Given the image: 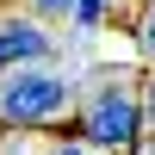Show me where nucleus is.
Wrapping results in <instances>:
<instances>
[{"label":"nucleus","instance_id":"obj_1","mask_svg":"<svg viewBox=\"0 0 155 155\" xmlns=\"http://www.w3.org/2000/svg\"><path fill=\"white\" fill-rule=\"evenodd\" d=\"M68 137L99 155H143L149 143V118H143V87H137V74H93V87L81 93V106H74L68 118Z\"/></svg>","mask_w":155,"mask_h":155},{"label":"nucleus","instance_id":"obj_2","mask_svg":"<svg viewBox=\"0 0 155 155\" xmlns=\"http://www.w3.org/2000/svg\"><path fill=\"white\" fill-rule=\"evenodd\" d=\"M74 118V81L44 68H12L0 74V130H50Z\"/></svg>","mask_w":155,"mask_h":155},{"label":"nucleus","instance_id":"obj_3","mask_svg":"<svg viewBox=\"0 0 155 155\" xmlns=\"http://www.w3.org/2000/svg\"><path fill=\"white\" fill-rule=\"evenodd\" d=\"M50 50H56L50 25H37L31 12H19V6H0V74H12V68H44Z\"/></svg>","mask_w":155,"mask_h":155},{"label":"nucleus","instance_id":"obj_4","mask_svg":"<svg viewBox=\"0 0 155 155\" xmlns=\"http://www.w3.org/2000/svg\"><path fill=\"white\" fill-rule=\"evenodd\" d=\"M25 12L37 25H56V19H74V0H25Z\"/></svg>","mask_w":155,"mask_h":155},{"label":"nucleus","instance_id":"obj_5","mask_svg":"<svg viewBox=\"0 0 155 155\" xmlns=\"http://www.w3.org/2000/svg\"><path fill=\"white\" fill-rule=\"evenodd\" d=\"M106 12H112V0H74V25H81V31H99Z\"/></svg>","mask_w":155,"mask_h":155},{"label":"nucleus","instance_id":"obj_6","mask_svg":"<svg viewBox=\"0 0 155 155\" xmlns=\"http://www.w3.org/2000/svg\"><path fill=\"white\" fill-rule=\"evenodd\" d=\"M137 44H143V56L155 62V0H149L143 12H137Z\"/></svg>","mask_w":155,"mask_h":155},{"label":"nucleus","instance_id":"obj_7","mask_svg":"<svg viewBox=\"0 0 155 155\" xmlns=\"http://www.w3.org/2000/svg\"><path fill=\"white\" fill-rule=\"evenodd\" d=\"M143 118H149V143H155V68L143 74Z\"/></svg>","mask_w":155,"mask_h":155},{"label":"nucleus","instance_id":"obj_8","mask_svg":"<svg viewBox=\"0 0 155 155\" xmlns=\"http://www.w3.org/2000/svg\"><path fill=\"white\" fill-rule=\"evenodd\" d=\"M44 155H99V149H87V143H74V137H56Z\"/></svg>","mask_w":155,"mask_h":155},{"label":"nucleus","instance_id":"obj_9","mask_svg":"<svg viewBox=\"0 0 155 155\" xmlns=\"http://www.w3.org/2000/svg\"><path fill=\"white\" fill-rule=\"evenodd\" d=\"M112 6H118V0H112ZM124 6H137V12H143V6H149V0H124Z\"/></svg>","mask_w":155,"mask_h":155},{"label":"nucleus","instance_id":"obj_10","mask_svg":"<svg viewBox=\"0 0 155 155\" xmlns=\"http://www.w3.org/2000/svg\"><path fill=\"white\" fill-rule=\"evenodd\" d=\"M143 155H155V143H143Z\"/></svg>","mask_w":155,"mask_h":155}]
</instances>
